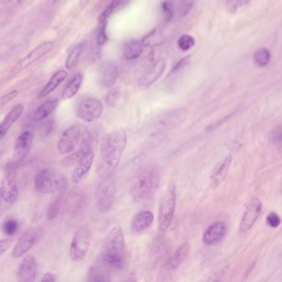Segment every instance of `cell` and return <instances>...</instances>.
I'll return each instance as SVG.
<instances>
[{"mask_svg": "<svg viewBox=\"0 0 282 282\" xmlns=\"http://www.w3.org/2000/svg\"><path fill=\"white\" fill-rule=\"evenodd\" d=\"M128 142V135L124 129L110 132L103 137L100 143L101 164L99 175L102 180L111 177L120 164Z\"/></svg>", "mask_w": 282, "mask_h": 282, "instance_id": "cell-1", "label": "cell"}, {"mask_svg": "<svg viewBox=\"0 0 282 282\" xmlns=\"http://www.w3.org/2000/svg\"><path fill=\"white\" fill-rule=\"evenodd\" d=\"M160 173L154 165H144L134 175L131 184V195L136 201L148 200L160 185Z\"/></svg>", "mask_w": 282, "mask_h": 282, "instance_id": "cell-2", "label": "cell"}, {"mask_svg": "<svg viewBox=\"0 0 282 282\" xmlns=\"http://www.w3.org/2000/svg\"><path fill=\"white\" fill-rule=\"evenodd\" d=\"M67 185L66 177L50 170H41L35 176L34 187L40 194H54L65 190Z\"/></svg>", "mask_w": 282, "mask_h": 282, "instance_id": "cell-3", "label": "cell"}, {"mask_svg": "<svg viewBox=\"0 0 282 282\" xmlns=\"http://www.w3.org/2000/svg\"><path fill=\"white\" fill-rule=\"evenodd\" d=\"M176 206V193L174 186H169L164 191L159 201L158 228L165 232L172 223Z\"/></svg>", "mask_w": 282, "mask_h": 282, "instance_id": "cell-4", "label": "cell"}, {"mask_svg": "<svg viewBox=\"0 0 282 282\" xmlns=\"http://www.w3.org/2000/svg\"><path fill=\"white\" fill-rule=\"evenodd\" d=\"M186 115L187 111L185 109H178L163 113L156 116L149 124L148 131L153 135L162 134L179 125L181 122L184 121Z\"/></svg>", "mask_w": 282, "mask_h": 282, "instance_id": "cell-5", "label": "cell"}, {"mask_svg": "<svg viewBox=\"0 0 282 282\" xmlns=\"http://www.w3.org/2000/svg\"><path fill=\"white\" fill-rule=\"evenodd\" d=\"M0 193L2 200L7 204L14 203L18 198L17 165L13 161L7 163L2 175Z\"/></svg>", "mask_w": 282, "mask_h": 282, "instance_id": "cell-6", "label": "cell"}, {"mask_svg": "<svg viewBox=\"0 0 282 282\" xmlns=\"http://www.w3.org/2000/svg\"><path fill=\"white\" fill-rule=\"evenodd\" d=\"M91 232L87 227H81L74 234L70 246V258L76 263H79L85 258L91 243Z\"/></svg>", "mask_w": 282, "mask_h": 282, "instance_id": "cell-7", "label": "cell"}, {"mask_svg": "<svg viewBox=\"0 0 282 282\" xmlns=\"http://www.w3.org/2000/svg\"><path fill=\"white\" fill-rule=\"evenodd\" d=\"M53 45V41H46L40 44L39 46H37V47H35L12 67V70L8 73V77L17 76V74L24 71L25 69L29 67L32 64L39 61L40 59L42 58L44 56H46V54L50 52Z\"/></svg>", "mask_w": 282, "mask_h": 282, "instance_id": "cell-8", "label": "cell"}, {"mask_svg": "<svg viewBox=\"0 0 282 282\" xmlns=\"http://www.w3.org/2000/svg\"><path fill=\"white\" fill-rule=\"evenodd\" d=\"M116 196V185L111 177L103 180L96 192V207L101 213H107L112 209Z\"/></svg>", "mask_w": 282, "mask_h": 282, "instance_id": "cell-9", "label": "cell"}, {"mask_svg": "<svg viewBox=\"0 0 282 282\" xmlns=\"http://www.w3.org/2000/svg\"><path fill=\"white\" fill-rule=\"evenodd\" d=\"M41 237V229L40 228H31L27 229L20 237L12 249V258H20L26 255L27 252L39 241Z\"/></svg>", "mask_w": 282, "mask_h": 282, "instance_id": "cell-10", "label": "cell"}, {"mask_svg": "<svg viewBox=\"0 0 282 282\" xmlns=\"http://www.w3.org/2000/svg\"><path fill=\"white\" fill-rule=\"evenodd\" d=\"M102 113V103L94 98H87L81 100L77 107L78 117L87 123H93L100 120Z\"/></svg>", "mask_w": 282, "mask_h": 282, "instance_id": "cell-11", "label": "cell"}, {"mask_svg": "<svg viewBox=\"0 0 282 282\" xmlns=\"http://www.w3.org/2000/svg\"><path fill=\"white\" fill-rule=\"evenodd\" d=\"M81 139V130L76 124L69 127L61 134L57 142V150L61 155H66L75 151Z\"/></svg>", "mask_w": 282, "mask_h": 282, "instance_id": "cell-12", "label": "cell"}, {"mask_svg": "<svg viewBox=\"0 0 282 282\" xmlns=\"http://www.w3.org/2000/svg\"><path fill=\"white\" fill-rule=\"evenodd\" d=\"M263 209V204L258 197H253L249 200L245 211L243 213L239 229L242 234H246L253 229L254 224L260 216Z\"/></svg>", "mask_w": 282, "mask_h": 282, "instance_id": "cell-13", "label": "cell"}, {"mask_svg": "<svg viewBox=\"0 0 282 282\" xmlns=\"http://www.w3.org/2000/svg\"><path fill=\"white\" fill-rule=\"evenodd\" d=\"M104 253L126 255L125 237L120 227L113 228L107 234L105 240Z\"/></svg>", "mask_w": 282, "mask_h": 282, "instance_id": "cell-14", "label": "cell"}, {"mask_svg": "<svg viewBox=\"0 0 282 282\" xmlns=\"http://www.w3.org/2000/svg\"><path fill=\"white\" fill-rule=\"evenodd\" d=\"M32 142H33V135L32 133L25 131L20 134V136L15 141L13 153H12V161L17 165L18 163L22 162L29 153L30 150L32 148Z\"/></svg>", "mask_w": 282, "mask_h": 282, "instance_id": "cell-15", "label": "cell"}, {"mask_svg": "<svg viewBox=\"0 0 282 282\" xmlns=\"http://www.w3.org/2000/svg\"><path fill=\"white\" fill-rule=\"evenodd\" d=\"M37 259L32 254L27 255L20 263L17 272V280L20 282H31L36 279L37 274Z\"/></svg>", "mask_w": 282, "mask_h": 282, "instance_id": "cell-16", "label": "cell"}, {"mask_svg": "<svg viewBox=\"0 0 282 282\" xmlns=\"http://www.w3.org/2000/svg\"><path fill=\"white\" fill-rule=\"evenodd\" d=\"M95 159V154L93 150L86 151L79 158L75 164V168L71 173V180L74 184H78L82 180L83 178L87 175L92 167L93 162Z\"/></svg>", "mask_w": 282, "mask_h": 282, "instance_id": "cell-17", "label": "cell"}, {"mask_svg": "<svg viewBox=\"0 0 282 282\" xmlns=\"http://www.w3.org/2000/svg\"><path fill=\"white\" fill-rule=\"evenodd\" d=\"M227 231L228 228L224 222H214L205 229L202 240L205 245H216L226 236Z\"/></svg>", "mask_w": 282, "mask_h": 282, "instance_id": "cell-18", "label": "cell"}, {"mask_svg": "<svg viewBox=\"0 0 282 282\" xmlns=\"http://www.w3.org/2000/svg\"><path fill=\"white\" fill-rule=\"evenodd\" d=\"M120 76V68L113 61H105L100 66L99 80L104 88L112 87Z\"/></svg>", "mask_w": 282, "mask_h": 282, "instance_id": "cell-19", "label": "cell"}, {"mask_svg": "<svg viewBox=\"0 0 282 282\" xmlns=\"http://www.w3.org/2000/svg\"><path fill=\"white\" fill-rule=\"evenodd\" d=\"M165 70V60L164 59L157 60L140 76V78L139 79V85L141 87L150 86L162 76Z\"/></svg>", "mask_w": 282, "mask_h": 282, "instance_id": "cell-20", "label": "cell"}, {"mask_svg": "<svg viewBox=\"0 0 282 282\" xmlns=\"http://www.w3.org/2000/svg\"><path fill=\"white\" fill-rule=\"evenodd\" d=\"M154 221V215L149 210H142L134 215L131 222V230L134 234H139L146 231Z\"/></svg>", "mask_w": 282, "mask_h": 282, "instance_id": "cell-21", "label": "cell"}, {"mask_svg": "<svg viewBox=\"0 0 282 282\" xmlns=\"http://www.w3.org/2000/svg\"><path fill=\"white\" fill-rule=\"evenodd\" d=\"M232 161H233L232 154H229L224 159H222L221 161L217 163V165L214 166L210 175V180L215 186L220 185L226 179L231 166Z\"/></svg>", "mask_w": 282, "mask_h": 282, "instance_id": "cell-22", "label": "cell"}, {"mask_svg": "<svg viewBox=\"0 0 282 282\" xmlns=\"http://www.w3.org/2000/svg\"><path fill=\"white\" fill-rule=\"evenodd\" d=\"M190 250V246L189 243L185 242L180 244L166 262L165 264L166 269L169 271H175L180 268V265L187 258Z\"/></svg>", "mask_w": 282, "mask_h": 282, "instance_id": "cell-23", "label": "cell"}, {"mask_svg": "<svg viewBox=\"0 0 282 282\" xmlns=\"http://www.w3.org/2000/svg\"><path fill=\"white\" fill-rule=\"evenodd\" d=\"M24 110V106L22 104H17L10 110L5 116L2 123L0 124V139H3L12 125L19 120Z\"/></svg>", "mask_w": 282, "mask_h": 282, "instance_id": "cell-24", "label": "cell"}, {"mask_svg": "<svg viewBox=\"0 0 282 282\" xmlns=\"http://www.w3.org/2000/svg\"><path fill=\"white\" fill-rule=\"evenodd\" d=\"M87 282H110L112 281V274L110 268L104 264H97L90 268L87 273Z\"/></svg>", "mask_w": 282, "mask_h": 282, "instance_id": "cell-25", "label": "cell"}, {"mask_svg": "<svg viewBox=\"0 0 282 282\" xmlns=\"http://www.w3.org/2000/svg\"><path fill=\"white\" fill-rule=\"evenodd\" d=\"M66 77H67V71L64 70H61L54 74L49 80L48 83L45 85V87L41 90V92L38 95V99L46 97L51 92H53L54 90L58 87L59 85L65 81Z\"/></svg>", "mask_w": 282, "mask_h": 282, "instance_id": "cell-26", "label": "cell"}, {"mask_svg": "<svg viewBox=\"0 0 282 282\" xmlns=\"http://www.w3.org/2000/svg\"><path fill=\"white\" fill-rule=\"evenodd\" d=\"M143 51V45L139 40H130L124 46V58L128 61H134L141 56Z\"/></svg>", "mask_w": 282, "mask_h": 282, "instance_id": "cell-27", "label": "cell"}, {"mask_svg": "<svg viewBox=\"0 0 282 282\" xmlns=\"http://www.w3.org/2000/svg\"><path fill=\"white\" fill-rule=\"evenodd\" d=\"M82 82V75L80 73L76 74L64 89L61 94V99L63 100H67L73 98L81 89Z\"/></svg>", "mask_w": 282, "mask_h": 282, "instance_id": "cell-28", "label": "cell"}, {"mask_svg": "<svg viewBox=\"0 0 282 282\" xmlns=\"http://www.w3.org/2000/svg\"><path fill=\"white\" fill-rule=\"evenodd\" d=\"M57 105H58V100L56 99L50 100L44 103L41 106L37 108V110H36L33 115V120L35 121H41L45 119H47L56 110Z\"/></svg>", "mask_w": 282, "mask_h": 282, "instance_id": "cell-29", "label": "cell"}, {"mask_svg": "<svg viewBox=\"0 0 282 282\" xmlns=\"http://www.w3.org/2000/svg\"><path fill=\"white\" fill-rule=\"evenodd\" d=\"M64 190L54 193L55 195L51 198V201L49 203L47 210H46V219L49 221H51L56 219L58 215L59 211L61 209V200H62V195Z\"/></svg>", "mask_w": 282, "mask_h": 282, "instance_id": "cell-30", "label": "cell"}, {"mask_svg": "<svg viewBox=\"0 0 282 282\" xmlns=\"http://www.w3.org/2000/svg\"><path fill=\"white\" fill-rule=\"evenodd\" d=\"M165 36L160 28H155L142 38L141 43L146 47H154L164 42Z\"/></svg>", "mask_w": 282, "mask_h": 282, "instance_id": "cell-31", "label": "cell"}, {"mask_svg": "<svg viewBox=\"0 0 282 282\" xmlns=\"http://www.w3.org/2000/svg\"><path fill=\"white\" fill-rule=\"evenodd\" d=\"M83 48H84L83 43H80L77 46H75L72 49V51L70 52L68 57L66 59V68L68 70H72L78 64L79 60H80L81 53H82Z\"/></svg>", "mask_w": 282, "mask_h": 282, "instance_id": "cell-32", "label": "cell"}, {"mask_svg": "<svg viewBox=\"0 0 282 282\" xmlns=\"http://www.w3.org/2000/svg\"><path fill=\"white\" fill-rule=\"evenodd\" d=\"M124 0H112L99 17L100 23H107V20L119 7L124 3Z\"/></svg>", "mask_w": 282, "mask_h": 282, "instance_id": "cell-33", "label": "cell"}, {"mask_svg": "<svg viewBox=\"0 0 282 282\" xmlns=\"http://www.w3.org/2000/svg\"><path fill=\"white\" fill-rule=\"evenodd\" d=\"M254 61L255 63L260 67H264L268 66L271 61V52L268 49L261 48L258 49L254 54Z\"/></svg>", "mask_w": 282, "mask_h": 282, "instance_id": "cell-34", "label": "cell"}, {"mask_svg": "<svg viewBox=\"0 0 282 282\" xmlns=\"http://www.w3.org/2000/svg\"><path fill=\"white\" fill-rule=\"evenodd\" d=\"M18 229V223L14 219H8L3 222L2 230L7 236H13Z\"/></svg>", "mask_w": 282, "mask_h": 282, "instance_id": "cell-35", "label": "cell"}, {"mask_svg": "<svg viewBox=\"0 0 282 282\" xmlns=\"http://www.w3.org/2000/svg\"><path fill=\"white\" fill-rule=\"evenodd\" d=\"M195 38L192 36L187 34L181 36L177 41L178 47L184 51H189L195 46Z\"/></svg>", "mask_w": 282, "mask_h": 282, "instance_id": "cell-36", "label": "cell"}, {"mask_svg": "<svg viewBox=\"0 0 282 282\" xmlns=\"http://www.w3.org/2000/svg\"><path fill=\"white\" fill-rule=\"evenodd\" d=\"M195 3V0H180L178 8V12L180 17L186 16L191 11Z\"/></svg>", "mask_w": 282, "mask_h": 282, "instance_id": "cell-37", "label": "cell"}, {"mask_svg": "<svg viewBox=\"0 0 282 282\" xmlns=\"http://www.w3.org/2000/svg\"><path fill=\"white\" fill-rule=\"evenodd\" d=\"M250 0H228L227 2V8L230 12H235L239 7L248 4Z\"/></svg>", "mask_w": 282, "mask_h": 282, "instance_id": "cell-38", "label": "cell"}, {"mask_svg": "<svg viewBox=\"0 0 282 282\" xmlns=\"http://www.w3.org/2000/svg\"><path fill=\"white\" fill-rule=\"evenodd\" d=\"M120 90L118 88H115V89L110 90L109 94H108L107 97H106V102L110 106L114 107V106L116 105L119 100H120Z\"/></svg>", "mask_w": 282, "mask_h": 282, "instance_id": "cell-39", "label": "cell"}, {"mask_svg": "<svg viewBox=\"0 0 282 282\" xmlns=\"http://www.w3.org/2000/svg\"><path fill=\"white\" fill-rule=\"evenodd\" d=\"M266 223L268 226L273 228V229H276L281 224L280 216L277 213L272 212L266 218Z\"/></svg>", "mask_w": 282, "mask_h": 282, "instance_id": "cell-40", "label": "cell"}, {"mask_svg": "<svg viewBox=\"0 0 282 282\" xmlns=\"http://www.w3.org/2000/svg\"><path fill=\"white\" fill-rule=\"evenodd\" d=\"M161 9L164 14H165V18L166 21H170L173 16V6L170 1H165L162 2L161 5Z\"/></svg>", "mask_w": 282, "mask_h": 282, "instance_id": "cell-41", "label": "cell"}, {"mask_svg": "<svg viewBox=\"0 0 282 282\" xmlns=\"http://www.w3.org/2000/svg\"><path fill=\"white\" fill-rule=\"evenodd\" d=\"M271 139H272L273 144L281 146V143H282V127L281 125H278V127H276L275 129H273L271 134Z\"/></svg>", "mask_w": 282, "mask_h": 282, "instance_id": "cell-42", "label": "cell"}, {"mask_svg": "<svg viewBox=\"0 0 282 282\" xmlns=\"http://www.w3.org/2000/svg\"><path fill=\"white\" fill-rule=\"evenodd\" d=\"M43 124H41V131L44 136H48L53 130V121L52 120H46V119L41 120Z\"/></svg>", "mask_w": 282, "mask_h": 282, "instance_id": "cell-43", "label": "cell"}, {"mask_svg": "<svg viewBox=\"0 0 282 282\" xmlns=\"http://www.w3.org/2000/svg\"><path fill=\"white\" fill-rule=\"evenodd\" d=\"M17 95V90H12L11 92L7 93L6 95H3L0 98V108L4 106L8 103L11 102L13 99Z\"/></svg>", "mask_w": 282, "mask_h": 282, "instance_id": "cell-44", "label": "cell"}, {"mask_svg": "<svg viewBox=\"0 0 282 282\" xmlns=\"http://www.w3.org/2000/svg\"><path fill=\"white\" fill-rule=\"evenodd\" d=\"M106 24H107V23H103V24H101L102 26L100 27L99 33H98L97 42L100 46L104 45L108 40L107 33H106Z\"/></svg>", "mask_w": 282, "mask_h": 282, "instance_id": "cell-45", "label": "cell"}, {"mask_svg": "<svg viewBox=\"0 0 282 282\" xmlns=\"http://www.w3.org/2000/svg\"><path fill=\"white\" fill-rule=\"evenodd\" d=\"M12 240L10 239H0V256L4 254L12 245Z\"/></svg>", "mask_w": 282, "mask_h": 282, "instance_id": "cell-46", "label": "cell"}, {"mask_svg": "<svg viewBox=\"0 0 282 282\" xmlns=\"http://www.w3.org/2000/svg\"><path fill=\"white\" fill-rule=\"evenodd\" d=\"M56 277L53 273H46L43 276V278H41V282H56Z\"/></svg>", "mask_w": 282, "mask_h": 282, "instance_id": "cell-47", "label": "cell"}, {"mask_svg": "<svg viewBox=\"0 0 282 282\" xmlns=\"http://www.w3.org/2000/svg\"><path fill=\"white\" fill-rule=\"evenodd\" d=\"M90 0H81V8H84V7L87 6L88 3L90 2Z\"/></svg>", "mask_w": 282, "mask_h": 282, "instance_id": "cell-48", "label": "cell"}, {"mask_svg": "<svg viewBox=\"0 0 282 282\" xmlns=\"http://www.w3.org/2000/svg\"><path fill=\"white\" fill-rule=\"evenodd\" d=\"M22 1H23V0H12V2H13V3H16V4L22 2Z\"/></svg>", "mask_w": 282, "mask_h": 282, "instance_id": "cell-49", "label": "cell"}, {"mask_svg": "<svg viewBox=\"0 0 282 282\" xmlns=\"http://www.w3.org/2000/svg\"><path fill=\"white\" fill-rule=\"evenodd\" d=\"M51 4H55L56 2H58L59 0H49Z\"/></svg>", "mask_w": 282, "mask_h": 282, "instance_id": "cell-50", "label": "cell"}, {"mask_svg": "<svg viewBox=\"0 0 282 282\" xmlns=\"http://www.w3.org/2000/svg\"><path fill=\"white\" fill-rule=\"evenodd\" d=\"M1 199H2V196H1V193H0V207H1Z\"/></svg>", "mask_w": 282, "mask_h": 282, "instance_id": "cell-51", "label": "cell"}]
</instances>
